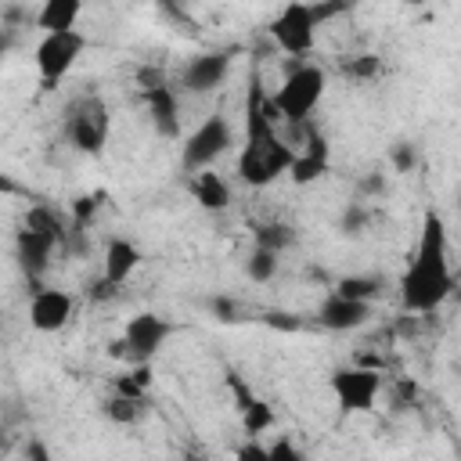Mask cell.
Returning a JSON list of instances; mask_svg holds the SVG:
<instances>
[{
  "label": "cell",
  "mask_w": 461,
  "mask_h": 461,
  "mask_svg": "<svg viewBox=\"0 0 461 461\" xmlns=\"http://www.w3.org/2000/svg\"><path fill=\"white\" fill-rule=\"evenodd\" d=\"M115 396H126V400H137V403H140V400H144V389H140L130 375H122V378L115 382Z\"/></svg>",
  "instance_id": "cell-31"
},
{
  "label": "cell",
  "mask_w": 461,
  "mask_h": 461,
  "mask_svg": "<svg viewBox=\"0 0 461 461\" xmlns=\"http://www.w3.org/2000/svg\"><path fill=\"white\" fill-rule=\"evenodd\" d=\"M86 47V36L79 29H68V32H43V40L36 43V68H40V79L47 86H54L58 79H65L76 65V58L83 54Z\"/></svg>",
  "instance_id": "cell-8"
},
{
  "label": "cell",
  "mask_w": 461,
  "mask_h": 461,
  "mask_svg": "<svg viewBox=\"0 0 461 461\" xmlns=\"http://www.w3.org/2000/svg\"><path fill=\"white\" fill-rule=\"evenodd\" d=\"M68 238L65 230V220L47 209V205H36L25 212L22 220V230L14 238V256H18V267L29 274V277H40L50 270L54 263V249H61Z\"/></svg>",
  "instance_id": "cell-3"
},
{
  "label": "cell",
  "mask_w": 461,
  "mask_h": 461,
  "mask_svg": "<svg viewBox=\"0 0 461 461\" xmlns=\"http://www.w3.org/2000/svg\"><path fill=\"white\" fill-rule=\"evenodd\" d=\"M389 162H393V169H396V173H411V169H414V162H418L414 144H411V140H396V144H393V151H389Z\"/></svg>",
  "instance_id": "cell-25"
},
{
  "label": "cell",
  "mask_w": 461,
  "mask_h": 461,
  "mask_svg": "<svg viewBox=\"0 0 461 461\" xmlns=\"http://www.w3.org/2000/svg\"><path fill=\"white\" fill-rule=\"evenodd\" d=\"M454 292V270H450V249H447V227L439 212L421 216V234L411 256V267L400 277V299L411 313H432L443 306V299Z\"/></svg>",
  "instance_id": "cell-2"
},
{
  "label": "cell",
  "mask_w": 461,
  "mask_h": 461,
  "mask_svg": "<svg viewBox=\"0 0 461 461\" xmlns=\"http://www.w3.org/2000/svg\"><path fill=\"white\" fill-rule=\"evenodd\" d=\"M267 324H274V328H288V331H299V317H292V313H267Z\"/></svg>",
  "instance_id": "cell-32"
},
{
  "label": "cell",
  "mask_w": 461,
  "mask_h": 461,
  "mask_svg": "<svg viewBox=\"0 0 461 461\" xmlns=\"http://www.w3.org/2000/svg\"><path fill=\"white\" fill-rule=\"evenodd\" d=\"M245 274L252 281H270L277 274V252H267V249H252L249 259H245Z\"/></svg>",
  "instance_id": "cell-22"
},
{
  "label": "cell",
  "mask_w": 461,
  "mask_h": 461,
  "mask_svg": "<svg viewBox=\"0 0 461 461\" xmlns=\"http://www.w3.org/2000/svg\"><path fill=\"white\" fill-rule=\"evenodd\" d=\"M79 14H83V4H79V0H47V4L32 14V22H36L43 32H68V29H76Z\"/></svg>",
  "instance_id": "cell-18"
},
{
  "label": "cell",
  "mask_w": 461,
  "mask_h": 461,
  "mask_svg": "<svg viewBox=\"0 0 461 461\" xmlns=\"http://www.w3.org/2000/svg\"><path fill=\"white\" fill-rule=\"evenodd\" d=\"M295 148L277 133V115L270 108V94H263L259 79H249L245 94V144L238 155V176L249 187H267L281 173H288Z\"/></svg>",
  "instance_id": "cell-1"
},
{
  "label": "cell",
  "mask_w": 461,
  "mask_h": 461,
  "mask_svg": "<svg viewBox=\"0 0 461 461\" xmlns=\"http://www.w3.org/2000/svg\"><path fill=\"white\" fill-rule=\"evenodd\" d=\"M324 173H328V140L310 130V133H306V148H299V151L292 155L288 176H292V184L306 187V184L321 180Z\"/></svg>",
  "instance_id": "cell-16"
},
{
  "label": "cell",
  "mask_w": 461,
  "mask_h": 461,
  "mask_svg": "<svg viewBox=\"0 0 461 461\" xmlns=\"http://www.w3.org/2000/svg\"><path fill=\"white\" fill-rule=\"evenodd\" d=\"M140 94H144V104H148V115H151L158 137H176L180 133V97H176V86H169L162 76L144 72L140 76Z\"/></svg>",
  "instance_id": "cell-10"
},
{
  "label": "cell",
  "mask_w": 461,
  "mask_h": 461,
  "mask_svg": "<svg viewBox=\"0 0 461 461\" xmlns=\"http://www.w3.org/2000/svg\"><path fill=\"white\" fill-rule=\"evenodd\" d=\"M230 144H234L230 122L216 112V115H209V119L184 140V148H180V166H184L187 173H202V169H209Z\"/></svg>",
  "instance_id": "cell-6"
},
{
  "label": "cell",
  "mask_w": 461,
  "mask_h": 461,
  "mask_svg": "<svg viewBox=\"0 0 461 461\" xmlns=\"http://www.w3.org/2000/svg\"><path fill=\"white\" fill-rule=\"evenodd\" d=\"M112 133V115L101 94H79L65 108V137L83 155H101Z\"/></svg>",
  "instance_id": "cell-5"
},
{
  "label": "cell",
  "mask_w": 461,
  "mask_h": 461,
  "mask_svg": "<svg viewBox=\"0 0 461 461\" xmlns=\"http://www.w3.org/2000/svg\"><path fill=\"white\" fill-rule=\"evenodd\" d=\"M367 321H371V303H353V299H342L335 292L317 306V324L328 331H357Z\"/></svg>",
  "instance_id": "cell-15"
},
{
  "label": "cell",
  "mask_w": 461,
  "mask_h": 461,
  "mask_svg": "<svg viewBox=\"0 0 461 461\" xmlns=\"http://www.w3.org/2000/svg\"><path fill=\"white\" fill-rule=\"evenodd\" d=\"M378 292H382V277H371V274H346L335 285V295L353 299V303H371Z\"/></svg>",
  "instance_id": "cell-19"
},
{
  "label": "cell",
  "mask_w": 461,
  "mask_h": 461,
  "mask_svg": "<svg viewBox=\"0 0 461 461\" xmlns=\"http://www.w3.org/2000/svg\"><path fill=\"white\" fill-rule=\"evenodd\" d=\"M270 461H306V454H303L292 439H285V436H281V439L270 447Z\"/></svg>",
  "instance_id": "cell-29"
},
{
  "label": "cell",
  "mask_w": 461,
  "mask_h": 461,
  "mask_svg": "<svg viewBox=\"0 0 461 461\" xmlns=\"http://www.w3.org/2000/svg\"><path fill=\"white\" fill-rule=\"evenodd\" d=\"M191 198L205 209V212H220L230 205V187L220 173L212 169H202V173H191Z\"/></svg>",
  "instance_id": "cell-17"
},
{
  "label": "cell",
  "mask_w": 461,
  "mask_h": 461,
  "mask_svg": "<svg viewBox=\"0 0 461 461\" xmlns=\"http://www.w3.org/2000/svg\"><path fill=\"white\" fill-rule=\"evenodd\" d=\"M378 389H382V375L375 367H339L331 375V393L346 414L371 411Z\"/></svg>",
  "instance_id": "cell-9"
},
{
  "label": "cell",
  "mask_w": 461,
  "mask_h": 461,
  "mask_svg": "<svg viewBox=\"0 0 461 461\" xmlns=\"http://www.w3.org/2000/svg\"><path fill=\"white\" fill-rule=\"evenodd\" d=\"M25 457H29V461H54V457H50V450H47L40 439H32V443L25 447Z\"/></svg>",
  "instance_id": "cell-34"
},
{
  "label": "cell",
  "mask_w": 461,
  "mask_h": 461,
  "mask_svg": "<svg viewBox=\"0 0 461 461\" xmlns=\"http://www.w3.org/2000/svg\"><path fill=\"white\" fill-rule=\"evenodd\" d=\"M11 187H14V184H11V180H4V176H0V191H11Z\"/></svg>",
  "instance_id": "cell-35"
},
{
  "label": "cell",
  "mask_w": 461,
  "mask_h": 461,
  "mask_svg": "<svg viewBox=\"0 0 461 461\" xmlns=\"http://www.w3.org/2000/svg\"><path fill=\"white\" fill-rule=\"evenodd\" d=\"M227 72H230V54L227 50H205L184 65L180 86L191 94H209L227 79Z\"/></svg>",
  "instance_id": "cell-12"
},
{
  "label": "cell",
  "mask_w": 461,
  "mask_h": 461,
  "mask_svg": "<svg viewBox=\"0 0 461 461\" xmlns=\"http://www.w3.org/2000/svg\"><path fill=\"white\" fill-rule=\"evenodd\" d=\"M209 310L216 313V321H238V299H230V295H212Z\"/></svg>",
  "instance_id": "cell-27"
},
{
  "label": "cell",
  "mask_w": 461,
  "mask_h": 461,
  "mask_svg": "<svg viewBox=\"0 0 461 461\" xmlns=\"http://www.w3.org/2000/svg\"><path fill=\"white\" fill-rule=\"evenodd\" d=\"M4 47H7V40H4V36H0V58H4Z\"/></svg>",
  "instance_id": "cell-36"
},
{
  "label": "cell",
  "mask_w": 461,
  "mask_h": 461,
  "mask_svg": "<svg viewBox=\"0 0 461 461\" xmlns=\"http://www.w3.org/2000/svg\"><path fill=\"white\" fill-rule=\"evenodd\" d=\"M173 335V324L169 321H162L158 313H137V317H130L126 321V331H122V346H126V353L130 357H137V360H151L158 349H162V342Z\"/></svg>",
  "instance_id": "cell-11"
},
{
  "label": "cell",
  "mask_w": 461,
  "mask_h": 461,
  "mask_svg": "<svg viewBox=\"0 0 461 461\" xmlns=\"http://www.w3.org/2000/svg\"><path fill=\"white\" fill-rule=\"evenodd\" d=\"M364 223H367V209H364V205H349L346 216H342V230H346V234H360Z\"/></svg>",
  "instance_id": "cell-30"
},
{
  "label": "cell",
  "mask_w": 461,
  "mask_h": 461,
  "mask_svg": "<svg viewBox=\"0 0 461 461\" xmlns=\"http://www.w3.org/2000/svg\"><path fill=\"white\" fill-rule=\"evenodd\" d=\"M270 36L277 43V50L303 58L313 50L317 40V18H313V4H288L277 11V18L270 22Z\"/></svg>",
  "instance_id": "cell-7"
},
{
  "label": "cell",
  "mask_w": 461,
  "mask_h": 461,
  "mask_svg": "<svg viewBox=\"0 0 461 461\" xmlns=\"http://www.w3.org/2000/svg\"><path fill=\"white\" fill-rule=\"evenodd\" d=\"M238 411H241V429H245L252 439L274 425V407H270L267 400H259V396H249Z\"/></svg>",
  "instance_id": "cell-20"
},
{
  "label": "cell",
  "mask_w": 461,
  "mask_h": 461,
  "mask_svg": "<svg viewBox=\"0 0 461 461\" xmlns=\"http://www.w3.org/2000/svg\"><path fill=\"white\" fill-rule=\"evenodd\" d=\"M137 267H140V249H137L130 238H112V241L104 245V274H101L97 295L115 292Z\"/></svg>",
  "instance_id": "cell-13"
},
{
  "label": "cell",
  "mask_w": 461,
  "mask_h": 461,
  "mask_svg": "<svg viewBox=\"0 0 461 461\" xmlns=\"http://www.w3.org/2000/svg\"><path fill=\"white\" fill-rule=\"evenodd\" d=\"M94 209H97V202H94L90 194H79V198L72 202V230H83V227L90 223Z\"/></svg>",
  "instance_id": "cell-26"
},
{
  "label": "cell",
  "mask_w": 461,
  "mask_h": 461,
  "mask_svg": "<svg viewBox=\"0 0 461 461\" xmlns=\"http://www.w3.org/2000/svg\"><path fill=\"white\" fill-rule=\"evenodd\" d=\"M104 414H108L112 421H119V425H133V421L140 418V403H137V400H126V396H112V400L104 403Z\"/></svg>",
  "instance_id": "cell-23"
},
{
  "label": "cell",
  "mask_w": 461,
  "mask_h": 461,
  "mask_svg": "<svg viewBox=\"0 0 461 461\" xmlns=\"http://www.w3.org/2000/svg\"><path fill=\"white\" fill-rule=\"evenodd\" d=\"M295 241V230L288 223H263L256 227V249H267V252H281L285 245Z\"/></svg>",
  "instance_id": "cell-21"
},
{
  "label": "cell",
  "mask_w": 461,
  "mask_h": 461,
  "mask_svg": "<svg viewBox=\"0 0 461 461\" xmlns=\"http://www.w3.org/2000/svg\"><path fill=\"white\" fill-rule=\"evenodd\" d=\"M378 68H382V61H378L375 54H357V58H349V61L342 65V72L353 76V79H375Z\"/></svg>",
  "instance_id": "cell-24"
},
{
  "label": "cell",
  "mask_w": 461,
  "mask_h": 461,
  "mask_svg": "<svg viewBox=\"0 0 461 461\" xmlns=\"http://www.w3.org/2000/svg\"><path fill=\"white\" fill-rule=\"evenodd\" d=\"M360 187H364V194H382L385 191V176L382 173H371V176H364Z\"/></svg>",
  "instance_id": "cell-33"
},
{
  "label": "cell",
  "mask_w": 461,
  "mask_h": 461,
  "mask_svg": "<svg viewBox=\"0 0 461 461\" xmlns=\"http://www.w3.org/2000/svg\"><path fill=\"white\" fill-rule=\"evenodd\" d=\"M234 461H270V447H263L259 439H249L234 450Z\"/></svg>",
  "instance_id": "cell-28"
},
{
  "label": "cell",
  "mask_w": 461,
  "mask_h": 461,
  "mask_svg": "<svg viewBox=\"0 0 461 461\" xmlns=\"http://www.w3.org/2000/svg\"><path fill=\"white\" fill-rule=\"evenodd\" d=\"M324 90H328V76L321 65H295L285 76V83L270 94V108L288 126H303L310 119V112L321 104Z\"/></svg>",
  "instance_id": "cell-4"
},
{
  "label": "cell",
  "mask_w": 461,
  "mask_h": 461,
  "mask_svg": "<svg viewBox=\"0 0 461 461\" xmlns=\"http://www.w3.org/2000/svg\"><path fill=\"white\" fill-rule=\"evenodd\" d=\"M72 317V295L61 288H36L29 303V324L36 331H58Z\"/></svg>",
  "instance_id": "cell-14"
}]
</instances>
